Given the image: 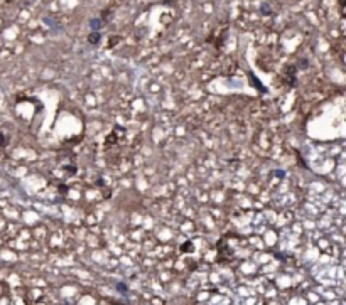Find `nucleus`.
<instances>
[{
  "label": "nucleus",
  "mask_w": 346,
  "mask_h": 305,
  "mask_svg": "<svg viewBox=\"0 0 346 305\" xmlns=\"http://www.w3.org/2000/svg\"><path fill=\"white\" fill-rule=\"evenodd\" d=\"M117 288H118V292H122V293H127V285H125V283H118L117 285Z\"/></svg>",
  "instance_id": "nucleus-6"
},
{
  "label": "nucleus",
  "mask_w": 346,
  "mask_h": 305,
  "mask_svg": "<svg viewBox=\"0 0 346 305\" xmlns=\"http://www.w3.org/2000/svg\"><path fill=\"white\" fill-rule=\"evenodd\" d=\"M100 39H102V34L100 32H90V36H88V42L91 46H96L100 42Z\"/></svg>",
  "instance_id": "nucleus-3"
},
{
  "label": "nucleus",
  "mask_w": 346,
  "mask_h": 305,
  "mask_svg": "<svg viewBox=\"0 0 346 305\" xmlns=\"http://www.w3.org/2000/svg\"><path fill=\"white\" fill-rule=\"evenodd\" d=\"M248 79H250V83H253L255 84V88L260 91V93H267V88H263V84H262V81L259 79V78L255 76V74H248Z\"/></svg>",
  "instance_id": "nucleus-1"
},
{
  "label": "nucleus",
  "mask_w": 346,
  "mask_h": 305,
  "mask_svg": "<svg viewBox=\"0 0 346 305\" xmlns=\"http://www.w3.org/2000/svg\"><path fill=\"white\" fill-rule=\"evenodd\" d=\"M260 12H262V14H265V15H272V9H270L269 4H263L262 7H260Z\"/></svg>",
  "instance_id": "nucleus-5"
},
{
  "label": "nucleus",
  "mask_w": 346,
  "mask_h": 305,
  "mask_svg": "<svg viewBox=\"0 0 346 305\" xmlns=\"http://www.w3.org/2000/svg\"><path fill=\"white\" fill-rule=\"evenodd\" d=\"M181 251H182V253H193V251H194L193 243H191V241H187V243H182V244H181Z\"/></svg>",
  "instance_id": "nucleus-4"
},
{
  "label": "nucleus",
  "mask_w": 346,
  "mask_h": 305,
  "mask_svg": "<svg viewBox=\"0 0 346 305\" xmlns=\"http://www.w3.org/2000/svg\"><path fill=\"white\" fill-rule=\"evenodd\" d=\"M102 26H103L102 19H91V20H90V29H91V32H98V30L102 29Z\"/></svg>",
  "instance_id": "nucleus-2"
},
{
  "label": "nucleus",
  "mask_w": 346,
  "mask_h": 305,
  "mask_svg": "<svg viewBox=\"0 0 346 305\" xmlns=\"http://www.w3.org/2000/svg\"><path fill=\"white\" fill-rule=\"evenodd\" d=\"M307 66H309V62H307L306 61V59H301V61H299V68H307Z\"/></svg>",
  "instance_id": "nucleus-8"
},
{
  "label": "nucleus",
  "mask_w": 346,
  "mask_h": 305,
  "mask_svg": "<svg viewBox=\"0 0 346 305\" xmlns=\"http://www.w3.org/2000/svg\"><path fill=\"white\" fill-rule=\"evenodd\" d=\"M7 145V137L4 133H0V147H5Z\"/></svg>",
  "instance_id": "nucleus-7"
}]
</instances>
